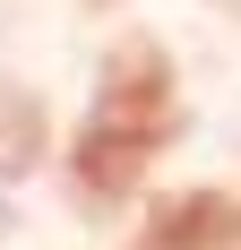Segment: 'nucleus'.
<instances>
[{
	"label": "nucleus",
	"mask_w": 241,
	"mask_h": 250,
	"mask_svg": "<svg viewBox=\"0 0 241 250\" xmlns=\"http://www.w3.org/2000/svg\"><path fill=\"white\" fill-rule=\"evenodd\" d=\"M172 121H181V104H172V61L155 43H120L112 69H103L95 104H86V121H78V147H69V181L78 199H129L146 181V164L164 155Z\"/></svg>",
	"instance_id": "1"
},
{
	"label": "nucleus",
	"mask_w": 241,
	"mask_h": 250,
	"mask_svg": "<svg viewBox=\"0 0 241 250\" xmlns=\"http://www.w3.org/2000/svg\"><path fill=\"white\" fill-rule=\"evenodd\" d=\"M146 250H241V207L198 190V199H172L146 233Z\"/></svg>",
	"instance_id": "2"
}]
</instances>
